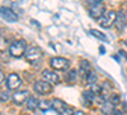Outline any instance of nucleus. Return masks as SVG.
<instances>
[{"label":"nucleus","instance_id":"412c9836","mask_svg":"<svg viewBox=\"0 0 127 115\" xmlns=\"http://www.w3.org/2000/svg\"><path fill=\"white\" fill-rule=\"evenodd\" d=\"M9 99H10V95H9V92H1V93H0V101L5 102V101H8Z\"/></svg>","mask_w":127,"mask_h":115},{"label":"nucleus","instance_id":"ddd939ff","mask_svg":"<svg viewBox=\"0 0 127 115\" xmlns=\"http://www.w3.org/2000/svg\"><path fill=\"white\" fill-rule=\"evenodd\" d=\"M92 72V65H90V63L88 60H81L80 61V74L83 77H85L88 76V73Z\"/></svg>","mask_w":127,"mask_h":115},{"label":"nucleus","instance_id":"b1692460","mask_svg":"<svg viewBox=\"0 0 127 115\" xmlns=\"http://www.w3.org/2000/svg\"><path fill=\"white\" fill-rule=\"evenodd\" d=\"M4 79H5V77H4V73H3L1 70H0V83H1Z\"/></svg>","mask_w":127,"mask_h":115},{"label":"nucleus","instance_id":"f8f14e48","mask_svg":"<svg viewBox=\"0 0 127 115\" xmlns=\"http://www.w3.org/2000/svg\"><path fill=\"white\" fill-rule=\"evenodd\" d=\"M114 106H116V104L112 102L108 99L107 101L103 102V105H102V113L104 115H112V113H114Z\"/></svg>","mask_w":127,"mask_h":115},{"label":"nucleus","instance_id":"f03ea898","mask_svg":"<svg viewBox=\"0 0 127 115\" xmlns=\"http://www.w3.org/2000/svg\"><path fill=\"white\" fill-rule=\"evenodd\" d=\"M52 83L42 79V81H37L34 83L33 86V90L38 93V95H48V93H51L52 91H54V88H52Z\"/></svg>","mask_w":127,"mask_h":115},{"label":"nucleus","instance_id":"f257e3e1","mask_svg":"<svg viewBox=\"0 0 127 115\" xmlns=\"http://www.w3.org/2000/svg\"><path fill=\"white\" fill-rule=\"evenodd\" d=\"M27 42L24 40H17L9 46V54L14 58H20L26 54Z\"/></svg>","mask_w":127,"mask_h":115},{"label":"nucleus","instance_id":"dca6fc26","mask_svg":"<svg viewBox=\"0 0 127 115\" xmlns=\"http://www.w3.org/2000/svg\"><path fill=\"white\" fill-rule=\"evenodd\" d=\"M38 108L42 110V111H47L50 109H52V101L50 100H43V101H39V105Z\"/></svg>","mask_w":127,"mask_h":115},{"label":"nucleus","instance_id":"393cba45","mask_svg":"<svg viewBox=\"0 0 127 115\" xmlns=\"http://www.w3.org/2000/svg\"><path fill=\"white\" fill-rule=\"evenodd\" d=\"M74 115H87V114L83 113V111H75V113H74Z\"/></svg>","mask_w":127,"mask_h":115},{"label":"nucleus","instance_id":"7ed1b4c3","mask_svg":"<svg viewBox=\"0 0 127 115\" xmlns=\"http://www.w3.org/2000/svg\"><path fill=\"white\" fill-rule=\"evenodd\" d=\"M24 56H26V59H27L28 61L34 63V64H36V63H38V61L41 60V58H42V51H41V49L37 47V46H32V47H29V49L26 51Z\"/></svg>","mask_w":127,"mask_h":115},{"label":"nucleus","instance_id":"6ab92c4d","mask_svg":"<svg viewBox=\"0 0 127 115\" xmlns=\"http://www.w3.org/2000/svg\"><path fill=\"white\" fill-rule=\"evenodd\" d=\"M83 96H84V99H85V101L87 102H92L93 100H94V92L92 91V90H87V91H84V93H83Z\"/></svg>","mask_w":127,"mask_h":115},{"label":"nucleus","instance_id":"aec40b11","mask_svg":"<svg viewBox=\"0 0 127 115\" xmlns=\"http://www.w3.org/2000/svg\"><path fill=\"white\" fill-rule=\"evenodd\" d=\"M66 78H67V82H75V79H76V72H75V70L69 72Z\"/></svg>","mask_w":127,"mask_h":115},{"label":"nucleus","instance_id":"1a4fd4ad","mask_svg":"<svg viewBox=\"0 0 127 115\" xmlns=\"http://www.w3.org/2000/svg\"><path fill=\"white\" fill-rule=\"evenodd\" d=\"M104 12H105L104 5H102V4H97V5H93V6H92L89 14H90L92 18L98 19V18H100V17L104 14Z\"/></svg>","mask_w":127,"mask_h":115},{"label":"nucleus","instance_id":"bb28decb","mask_svg":"<svg viewBox=\"0 0 127 115\" xmlns=\"http://www.w3.org/2000/svg\"><path fill=\"white\" fill-rule=\"evenodd\" d=\"M125 44H126V45H127V40H125Z\"/></svg>","mask_w":127,"mask_h":115},{"label":"nucleus","instance_id":"9d476101","mask_svg":"<svg viewBox=\"0 0 127 115\" xmlns=\"http://www.w3.org/2000/svg\"><path fill=\"white\" fill-rule=\"evenodd\" d=\"M28 95H29L28 91H18L12 96V100L17 104V105H22V104L28 99Z\"/></svg>","mask_w":127,"mask_h":115},{"label":"nucleus","instance_id":"9b49d317","mask_svg":"<svg viewBox=\"0 0 127 115\" xmlns=\"http://www.w3.org/2000/svg\"><path fill=\"white\" fill-rule=\"evenodd\" d=\"M126 23H127V20H126V15H125V13H123V12L117 13V17H116V20H114V26H116V28H117L118 31H122V29H125Z\"/></svg>","mask_w":127,"mask_h":115},{"label":"nucleus","instance_id":"a878e982","mask_svg":"<svg viewBox=\"0 0 127 115\" xmlns=\"http://www.w3.org/2000/svg\"><path fill=\"white\" fill-rule=\"evenodd\" d=\"M114 115H123V113L120 111V110H117V111H114Z\"/></svg>","mask_w":127,"mask_h":115},{"label":"nucleus","instance_id":"20e7f679","mask_svg":"<svg viewBox=\"0 0 127 115\" xmlns=\"http://www.w3.org/2000/svg\"><path fill=\"white\" fill-rule=\"evenodd\" d=\"M50 65L54 68V69H56V70L64 72V70L69 69L70 61H69L67 59H65V58H52V59L50 60Z\"/></svg>","mask_w":127,"mask_h":115},{"label":"nucleus","instance_id":"0eeeda50","mask_svg":"<svg viewBox=\"0 0 127 115\" xmlns=\"http://www.w3.org/2000/svg\"><path fill=\"white\" fill-rule=\"evenodd\" d=\"M0 17L8 20V22H17L18 20V15L10 8L6 6H0Z\"/></svg>","mask_w":127,"mask_h":115},{"label":"nucleus","instance_id":"5701e85b","mask_svg":"<svg viewBox=\"0 0 127 115\" xmlns=\"http://www.w3.org/2000/svg\"><path fill=\"white\" fill-rule=\"evenodd\" d=\"M61 115H74V113H72V110L71 109H65V110H64L62 113H61Z\"/></svg>","mask_w":127,"mask_h":115},{"label":"nucleus","instance_id":"2eb2a0df","mask_svg":"<svg viewBox=\"0 0 127 115\" xmlns=\"http://www.w3.org/2000/svg\"><path fill=\"white\" fill-rule=\"evenodd\" d=\"M38 105H39V101L34 96H31V97L27 99V109L28 110L33 111V110H36L38 108Z\"/></svg>","mask_w":127,"mask_h":115},{"label":"nucleus","instance_id":"4468645a","mask_svg":"<svg viewBox=\"0 0 127 115\" xmlns=\"http://www.w3.org/2000/svg\"><path fill=\"white\" fill-rule=\"evenodd\" d=\"M52 109L61 114L65 109H67V106H66V104L64 102V101H61V100H59V99H55L54 101H52Z\"/></svg>","mask_w":127,"mask_h":115},{"label":"nucleus","instance_id":"39448f33","mask_svg":"<svg viewBox=\"0 0 127 115\" xmlns=\"http://www.w3.org/2000/svg\"><path fill=\"white\" fill-rule=\"evenodd\" d=\"M20 86H22V79L19 78L18 74L12 73V74L8 76V78H6V87H8L9 91H14V90H17Z\"/></svg>","mask_w":127,"mask_h":115},{"label":"nucleus","instance_id":"4be33fe9","mask_svg":"<svg viewBox=\"0 0 127 115\" xmlns=\"http://www.w3.org/2000/svg\"><path fill=\"white\" fill-rule=\"evenodd\" d=\"M103 1V0H87V3L90 5V6H93V5H97V4H100Z\"/></svg>","mask_w":127,"mask_h":115},{"label":"nucleus","instance_id":"423d86ee","mask_svg":"<svg viewBox=\"0 0 127 115\" xmlns=\"http://www.w3.org/2000/svg\"><path fill=\"white\" fill-rule=\"evenodd\" d=\"M116 17H117V13L113 12V10L104 13V14L102 15V18H100V26L104 27V28H109L112 24H114Z\"/></svg>","mask_w":127,"mask_h":115},{"label":"nucleus","instance_id":"a211bd4d","mask_svg":"<svg viewBox=\"0 0 127 115\" xmlns=\"http://www.w3.org/2000/svg\"><path fill=\"white\" fill-rule=\"evenodd\" d=\"M87 82L89 83V85H92V83H95V82H97V79H98V77H97V73H95V72H89L88 73V76H87Z\"/></svg>","mask_w":127,"mask_h":115},{"label":"nucleus","instance_id":"f3484780","mask_svg":"<svg viewBox=\"0 0 127 115\" xmlns=\"http://www.w3.org/2000/svg\"><path fill=\"white\" fill-rule=\"evenodd\" d=\"M90 35H92V36H94V37H97V38H99V40H102V41H107V37H105V35H104V33H102L100 31H97V29H90Z\"/></svg>","mask_w":127,"mask_h":115},{"label":"nucleus","instance_id":"6e6552de","mask_svg":"<svg viewBox=\"0 0 127 115\" xmlns=\"http://www.w3.org/2000/svg\"><path fill=\"white\" fill-rule=\"evenodd\" d=\"M42 79H45V81L52 83V85H56V83L60 82V77L57 76V73L51 72V70H48V69H46V70L42 72Z\"/></svg>","mask_w":127,"mask_h":115}]
</instances>
